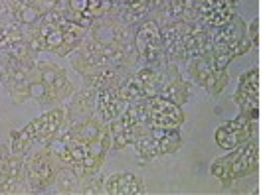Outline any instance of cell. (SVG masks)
Instances as JSON below:
<instances>
[{"label":"cell","instance_id":"obj_27","mask_svg":"<svg viewBox=\"0 0 263 195\" xmlns=\"http://www.w3.org/2000/svg\"><path fill=\"white\" fill-rule=\"evenodd\" d=\"M26 39V26H22L14 16L0 22V52L12 48Z\"/></svg>","mask_w":263,"mask_h":195},{"label":"cell","instance_id":"obj_18","mask_svg":"<svg viewBox=\"0 0 263 195\" xmlns=\"http://www.w3.org/2000/svg\"><path fill=\"white\" fill-rule=\"evenodd\" d=\"M188 28H190V22H182V20L164 22L160 26L166 57L171 63H186L188 61V50H186Z\"/></svg>","mask_w":263,"mask_h":195},{"label":"cell","instance_id":"obj_15","mask_svg":"<svg viewBox=\"0 0 263 195\" xmlns=\"http://www.w3.org/2000/svg\"><path fill=\"white\" fill-rule=\"evenodd\" d=\"M115 0H64L58 8L69 22L89 30L95 20L103 18L113 10Z\"/></svg>","mask_w":263,"mask_h":195},{"label":"cell","instance_id":"obj_22","mask_svg":"<svg viewBox=\"0 0 263 195\" xmlns=\"http://www.w3.org/2000/svg\"><path fill=\"white\" fill-rule=\"evenodd\" d=\"M135 126H137V115L135 106L129 104L117 118H113L107 128L111 136V150H123L127 146H133L135 140Z\"/></svg>","mask_w":263,"mask_h":195},{"label":"cell","instance_id":"obj_20","mask_svg":"<svg viewBox=\"0 0 263 195\" xmlns=\"http://www.w3.org/2000/svg\"><path fill=\"white\" fill-rule=\"evenodd\" d=\"M234 101L239 106V113L250 117H259V71L250 69L237 79V89Z\"/></svg>","mask_w":263,"mask_h":195},{"label":"cell","instance_id":"obj_31","mask_svg":"<svg viewBox=\"0 0 263 195\" xmlns=\"http://www.w3.org/2000/svg\"><path fill=\"white\" fill-rule=\"evenodd\" d=\"M248 34H250L253 48H257V46H259V20H253V22H251L250 28H248Z\"/></svg>","mask_w":263,"mask_h":195},{"label":"cell","instance_id":"obj_6","mask_svg":"<svg viewBox=\"0 0 263 195\" xmlns=\"http://www.w3.org/2000/svg\"><path fill=\"white\" fill-rule=\"evenodd\" d=\"M76 93L73 83L67 77L66 69L50 61H40L32 71L30 99H36L42 106H60Z\"/></svg>","mask_w":263,"mask_h":195},{"label":"cell","instance_id":"obj_9","mask_svg":"<svg viewBox=\"0 0 263 195\" xmlns=\"http://www.w3.org/2000/svg\"><path fill=\"white\" fill-rule=\"evenodd\" d=\"M180 144H182L180 130L157 128V126H148L145 122L137 120L133 146H135V152L143 160L168 156L180 148Z\"/></svg>","mask_w":263,"mask_h":195},{"label":"cell","instance_id":"obj_17","mask_svg":"<svg viewBox=\"0 0 263 195\" xmlns=\"http://www.w3.org/2000/svg\"><path fill=\"white\" fill-rule=\"evenodd\" d=\"M188 75L196 81L200 87H204L210 97H218L228 85V71L226 69H216L208 57L200 55L192 57L188 61Z\"/></svg>","mask_w":263,"mask_h":195},{"label":"cell","instance_id":"obj_8","mask_svg":"<svg viewBox=\"0 0 263 195\" xmlns=\"http://www.w3.org/2000/svg\"><path fill=\"white\" fill-rule=\"evenodd\" d=\"M69 63L83 77L85 85L93 87L95 91L109 87V85H117L123 79V75L117 69L109 63L105 57H101L95 52L85 39L78 50L69 55Z\"/></svg>","mask_w":263,"mask_h":195},{"label":"cell","instance_id":"obj_24","mask_svg":"<svg viewBox=\"0 0 263 195\" xmlns=\"http://www.w3.org/2000/svg\"><path fill=\"white\" fill-rule=\"evenodd\" d=\"M95 101H97V91L85 85L81 91L73 93L66 103H64V109H66V124L69 122H78V120H83V118L95 115Z\"/></svg>","mask_w":263,"mask_h":195},{"label":"cell","instance_id":"obj_13","mask_svg":"<svg viewBox=\"0 0 263 195\" xmlns=\"http://www.w3.org/2000/svg\"><path fill=\"white\" fill-rule=\"evenodd\" d=\"M60 171V164L48 146H42L36 152L24 156V174H26L28 193H40L50 189Z\"/></svg>","mask_w":263,"mask_h":195},{"label":"cell","instance_id":"obj_21","mask_svg":"<svg viewBox=\"0 0 263 195\" xmlns=\"http://www.w3.org/2000/svg\"><path fill=\"white\" fill-rule=\"evenodd\" d=\"M234 6L232 0H196L198 20L212 30L224 28L236 14Z\"/></svg>","mask_w":263,"mask_h":195},{"label":"cell","instance_id":"obj_30","mask_svg":"<svg viewBox=\"0 0 263 195\" xmlns=\"http://www.w3.org/2000/svg\"><path fill=\"white\" fill-rule=\"evenodd\" d=\"M62 2H64V0H22V4H24V6H30L34 12L38 14L40 18H42L44 14L58 10V8L62 6Z\"/></svg>","mask_w":263,"mask_h":195},{"label":"cell","instance_id":"obj_28","mask_svg":"<svg viewBox=\"0 0 263 195\" xmlns=\"http://www.w3.org/2000/svg\"><path fill=\"white\" fill-rule=\"evenodd\" d=\"M160 97L168 99V101H172L178 106H184L188 103V99H190V83L178 73L172 81L166 83V87L160 91Z\"/></svg>","mask_w":263,"mask_h":195},{"label":"cell","instance_id":"obj_11","mask_svg":"<svg viewBox=\"0 0 263 195\" xmlns=\"http://www.w3.org/2000/svg\"><path fill=\"white\" fill-rule=\"evenodd\" d=\"M135 52L141 67H162L168 63L160 24L153 18H145L135 26Z\"/></svg>","mask_w":263,"mask_h":195},{"label":"cell","instance_id":"obj_1","mask_svg":"<svg viewBox=\"0 0 263 195\" xmlns=\"http://www.w3.org/2000/svg\"><path fill=\"white\" fill-rule=\"evenodd\" d=\"M48 148L52 150L60 168L71 169L81 180H85L101 171L107 152L111 150V136L105 122L97 115H91L78 122H64Z\"/></svg>","mask_w":263,"mask_h":195},{"label":"cell","instance_id":"obj_3","mask_svg":"<svg viewBox=\"0 0 263 195\" xmlns=\"http://www.w3.org/2000/svg\"><path fill=\"white\" fill-rule=\"evenodd\" d=\"M85 36L87 30L69 22L60 10L44 14L36 24L26 26V41L36 52H50L60 57L71 55Z\"/></svg>","mask_w":263,"mask_h":195},{"label":"cell","instance_id":"obj_14","mask_svg":"<svg viewBox=\"0 0 263 195\" xmlns=\"http://www.w3.org/2000/svg\"><path fill=\"white\" fill-rule=\"evenodd\" d=\"M257 120H259V117H250L246 113H239L236 118H232V120L224 122L222 126H218V130L214 132V140L220 148L230 152V150L246 144L250 138L255 136Z\"/></svg>","mask_w":263,"mask_h":195},{"label":"cell","instance_id":"obj_7","mask_svg":"<svg viewBox=\"0 0 263 195\" xmlns=\"http://www.w3.org/2000/svg\"><path fill=\"white\" fill-rule=\"evenodd\" d=\"M257 168H259V144L253 136L246 144L230 150V154H226L224 158L214 160L210 166V174L224 185H230L241 178L255 174Z\"/></svg>","mask_w":263,"mask_h":195},{"label":"cell","instance_id":"obj_33","mask_svg":"<svg viewBox=\"0 0 263 195\" xmlns=\"http://www.w3.org/2000/svg\"><path fill=\"white\" fill-rule=\"evenodd\" d=\"M232 2H234V4H236V2H239V0H232Z\"/></svg>","mask_w":263,"mask_h":195},{"label":"cell","instance_id":"obj_12","mask_svg":"<svg viewBox=\"0 0 263 195\" xmlns=\"http://www.w3.org/2000/svg\"><path fill=\"white\" fill-rule=\"evenodd\" d=\"M36 63H24L12 53L0 52V85L10 95L14 104H22L30 99L32 71Z\"/></svg>","mask_w":263,"mask_h":195},{"label":"cell","instance_id":"obj_19","mask_svg":"<svg viewBox=\"0 0 263 195\" xmlns=\"http://www.w3.org/2000/svg\"><path fill=\"white\" fill-rule=\"evenodd\" d=\"M0 193H28L24 156L10 152L0 158Z\"/></svg>","mask_w":263,"mask_h":195},{"label":"cell","instance_id":"obj_26","mask_svg":"<svg viewBox=\"0 0 263 195\" xmlns=\"http://www.w3.org/2000/svg\"><path fill=\"white\" fill-rule=\"evenodd\" d=\"M111 14L129 26H137L148 18V0H115Z\"/></svg>","mask_w":263,"mask_h":195},{"label":"cell","instance_id":"obj_4","mask_svg":"<svg viewBox=\"0 0 263 195\" xmlns=\"http://www.w3.org/2000/svg\"><path fill=\"white\" fill-rule=\"evenodd\" d=\"M251 48L253 44L248 34V24L236 12L224 28L212 30L210 48L204 53V57H208L216 69H228V65L236 57L248 53Z\"/></svg>","mask_w":263,"mask_h":195},{"label":"cell","instance_id":"obj_25","mask_svg":"<svg viewBox=\"0 0 263 195\" xmlns=\"http://www.w3.org/2000/svg\"><path fill=\"white\" fill-rule=\"evenodd\" d=\"M103 193L107 195H143L145 182L133 171H119L107 176L103 182Z\"/></svg>","mask_w":263,"mask_h":195},{"label":"cell","instance_id":"obj_29","mask_svg":"<svg viewBox=\"0 0 263 195\" xmlns=\"http://www.w3.org/2000/svg\"><path fill=\"white\" fill-rule=\"evenodd\" d=\"M53 185L58 187L60 193H79L81 191V178L78 174H73L71 169L60 168Z\"/></svg>","mask_w":263,"mask_h":195},{"label":"cell","instance_id":"obj_32","mask_svg":"<svg viewBox=\"0 0 263 195\" xmlns=\"http://www.w3.org/2000/svg\"><path fill=\"white\" fill-rule=\"evenodd\" d=\"M10 16H12V12L8 10L6 2H4V0H0V22H2V20H6V18H10Z\"/></svg>","mask_w":263,"mask_h":195},{"label":"cell","instance_id":"obj_16","mask_svg":"<svg viewBox=\"0 0 263 195\" xmlns=\"http://www.w3.org/2000/svg\"><path fill=\"white\" fill-rule=\"evenodd\" d=\"M180 71L176 63L162 65V67H139L135 73H133V83L137 87V91L141 95V99L145 97H157L160 95V91L166 87V83L172 81Z\"/></svg>","mask_w":263,"mask_h":195},{"label":"cell","instance_id":"obj_2","mask_svg":"<svg viewBox=\"0 0 263 195\" xmlns=\"http://www.w3.org/2000/svg\"><path fill=\"white\" fill-rule=\"evenodd\" d=\"M85 41L101 57H105L123 77L131 75L141 67L135 52V26L121 22L113 14L95 20L87 30Z\"/></svg>","mask_w":263,"mask_h":195},{"label":"cell","instance_id":"obj_23","mask_svg":"<svg viewBox=\"0 0 263 195\" xmlns=\"http://www.w3.org/2000/svg\"><path fill=\"white\" fill-rule=\"evenodd\" d=\"M119 85V83H117ZM117 85H109L97 91V101H95V115L101 118L105 124H109L113 118H117L129 103L121 97Z\"/></svg>","mask_w":263,"mask_h":195},{"label":"cell","instance_id":"obj_5","mask_svg":"<svg viewBox=\"0 0 263 195\" xmlns=\"http://www.w3.org/2000/svg\"><path fill=\"white\" fill-rule=\"evenodd\" d=\"M64 122H66L64 104L52 106L50 111H46L38 118L30 120L24 128L10 132V152L26 156L32 152L34 146H48L58 136Z\"/></svg>","mask_w":263,"mask_h":195},{"label":"cell","instance_id":"obj_10","mask_svg":"<svg viewBox=\"0 0 263 195\" xmlns=\"http://www.w3.org/2000/svg\"><path fill=\"white\" fill-rule=\"evenodd\" d=\"M135 106V115L139 122H145L148 126H157V128H168V130H180L184 124V111L182 106L174 104L172 101L164 97H145L139 99Z\"/></svg>","mask_w":263,"mask_h":195}]
</instances>
